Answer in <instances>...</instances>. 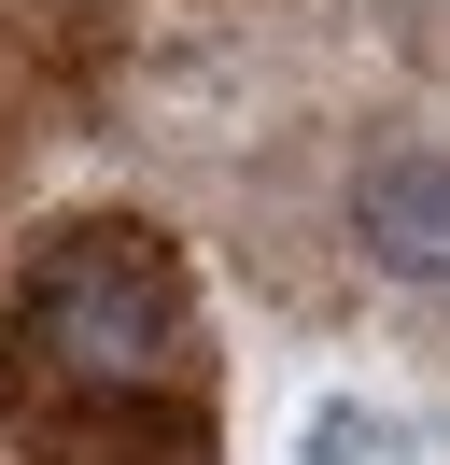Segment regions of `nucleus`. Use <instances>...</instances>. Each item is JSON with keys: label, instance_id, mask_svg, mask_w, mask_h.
Returning <instances> with one entry per match:
<instances>
[{"label": "nucleus", "instance_id": "1", "mask_svg": "<svg viewBox=\"0 0 450 465\" xmlns=\"http://www.w3.org/2000/svg\"><path fill=\"white\" fill-rule=\"evenodd\" d=\"M169 339H183L169 268H155V240H127V226H71L43 268H28V296H15V352L43 381H84V395L155 381Z\"/></svg>", "mask_w": 450, "mask_h": 465}, {"label": "nucleus", "instance_id": "2", "mask_svg": "<svg viewBox=\"0 0 450 465\" xmlns=\"http://www.w3.org/2000/svg\"><path fill=\"white\" fill-rule=\"evenodd\" d=\"M352 240L380 268H422V282H436L450 268V155H380V170L352 183Z\"/></svg>", "mask_w": 450, "mask_h": 465}, {"label": "nucleus", "instance_id": "3", "mask_svg": "<svg viewBox=\"0 0 450 465\" xmlns=\"http://www.w3.org/2000/svg\"><path fill=\"white\" fill-rule=\"evenodd\" d=\"M309 465H394V437L366 423V409H324V423H309Z\"/></svg>", "mask_w": 450, "mask_h": 465}]
</instances>
